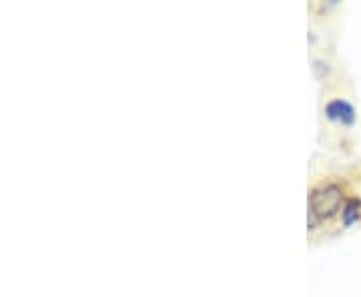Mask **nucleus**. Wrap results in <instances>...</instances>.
<instances>
[{
    "label": "nucleus",
    "instance_id": "nucleus-1",
    "mask_svg": "<svg viewBox=\"0 0 361 297\" xmlns=\"http://www.w3.org/2000/svg\"><path fill=\"white\" fill-rule=\"evenodd\" d=\"M344 201V193L335 183H323L317 189H313L309 205L315 219H329L339 211Z\"/></svg>",
    "mask_w": 361,
    "mask_h": 297
},
{
    "label": "nucleus",
    "instance_id": "nucleus-3",
    "mask_svg": "<svg viewBox=\"0 0 361 297\" xmlns=\"http://www.w3.org/2000/svg\"><path fill=\"white\" fill-rule=\"evenodd\" d=\"M360 207H361V203L358 201V199H349V201H347V205H345V209H344L345 225H351V223L358 219V215H360Z\"/></svg>",
    "mask_w": 361,
    "mask_h": 297
},
{
    "label": "nucleus",
    "instance_id": "nucleus-2",
    "mask_svg": "<svg viewBox=\"0 0 361 297\" xmlns=\"http://www.w3.org/2000/svg\"><path fill=\"white\" fill-rule=\"evenodd\" d=\"M325 113H328L331 121H337V123H344V125H351L355 121V111H353V107L347 100H331L328 105V109H325Z\"/></svg>",
    "mask_w": 361,
    "mask_h": 297
}]
</instances>
